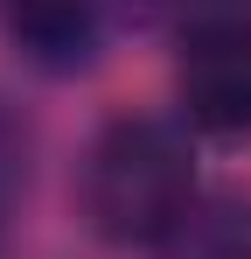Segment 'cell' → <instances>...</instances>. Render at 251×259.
I'll use <instances>...</instances> for the list:
<instances>
[{"instance_id":"obj_3","label":"cell","mask_w":251,"mask_h":259,"mask_svg":"<svg viewBox=\"0 0 251 259\" xmlns=\"http://www.w3.org/2000/svg\"><path fill=\"white\" fill-rule=\"evenodd\" d=\"M7 28L42 70H84L98 56V7L91 0H7Z\"/></svg>"},{"instance_id":"obj_4","label":"cell","mask_w":251,"mask_h":259,"mask_svg":"<svg viewBox=\"0 0 251 259\" xmlns=\"http://www.w3.org/2000/svg\"><path fill=\"white\" fill-rule=\"evenodd\" d=\"M174 259H251V189H203L167 238Z\"/></svg>"},{"instance_id":"obj_5","label":"cell","mask_w":251,"mask_h":259,"mask_svg":"<svg viewBox=\"0 0 251 259\" xmlns=\"http://www.w3.org/2000/svg\"><path fill=\"white\" fill-rule=\"evenodd\" d=\"M21 175H28V154H21V126L7 119V105H0V224L14 217L21 203Z\"/></svg>"},{"instance_id":"obj_6","label":"cell","mask_w":251,"mask_h":259,"mask_svg":"<svg viewBox=\"0 0 251 259\" xmlns=\"http://www.w3.org/2000/svg\"><path fill=\"white\" fill-rule=\"evenodd\" d=\"M174 7H223V0H174Z\"/></svg>"},{"instance_id":"obj_1","label":"cell","mask_w":251,"mask_h":259,"mask_svg":"<svg viewBox=\"0 0 251 259\" xmlns=\"http://www.w3.org/2000/svg\"><path fill=\"white\" fill-rule=\"evenodd\" d=\"M196 189V147L174 119L154 112H126L91 140L77 175L84 224L105 245H167L174 224L189 217Z\"/></svg>"},{"instance_id":"obj_2","label":"cell","mask_w":251,"mask_h":259,"mask_svg":"<svg viewBox=\"0 0 251 259\" xmlns=\"http://www.w3.org/2000/svg\"><path fill=\"white\" fill-rule=\"evenodd\" d=\"M174 98H181V126L209 133V140H251V21L244 14H203L181 35Z\"/></svg>"}]
</instances>
